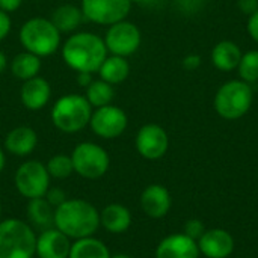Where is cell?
<instances>
[{"instance_id": "17", "label": "cell", "mask_w": 258, "mask_h": 258, "mask_svg": "<svg viewBox=\"0 0 258 258\" xmlns=\"http://www.w3.org/2000/svg\"><path fill=\"white\" fill-rule=\"evenodd\" d=\"M51 97V86L47 79L36 76L33 79L24 80L20 88L21 104L32 112L44 109Z\"/></svg>"}, {"instance_id": "23", "label": "cell", "mask_w": 258, "mask_h": 258, "mask_svg": "<svg viewBox=\"0 0 258 258\" xmlns=\"http://www.w3.org/2000/svg\"><path fill=\"white\" fill-rule=\"evenodd\" d=\"M27 218L33 227L41 228L42 231L48 230V228L54 227V207L44 197L29 200Z\"/></svg>"}, {"instance_id": "18", "label": "cell", "mask_w": 258, "mask_h": 258, "mask_svg": "<svg viewBox=\"0 0 258 258\" xmlns=\"http://www.w3.org/2000/svg\"><path fill=\"white\" fill-rule=\"evenodd\" d=\"M38 145V135L29 125H18L12 128L5 138V148L17 157H26L35 151Z\"/></svg>"}, {"instance_id": "27", "label": "cell", "mask_w": 258, "mask_h": 258, "mask_svg": "<svg viewBox=\"0 0 258 258\" xmlns=\"http://www.w3.org/2000/svg\"><path fill=\"white\" fill-rule=\"evenodd\" d=\"M240 80L252 85L258 82V50H249L242 54L237 67Z\"/></svg>"}, {"instance_id": "41", "label": "cell", "mask_w": 258, "mask_h": 258, "mask_svg": "<svg viewBox=\"0 0 258 258\" xmlns=\"http://www.w3.org/2000/svg\"><path fill=\"white\" fill-rule=\"evenodd\" d=\"M110 258H132L127 254H115V255H110Z\"/></svg>"}, {"instance_id": "15", "label": "cell", "mask_w": 258, "mask_h": 258, "mask_svg": "<svg viewBox=\"0 0 258 258\" xmlns=\"http://www.w3.org/2000/svg\"><path fill=\"white\" fill-rule=\"evenodd\" d=\"M156 258H200L198 242L184 233L169 234L159 242Z\"/></svg>"}, {"instance_id": "34", "label": "cell", "mask_w": 258, "mask_h": 258, "mask_svg": "<svg viewBox=\"0 0 258 258\" xmlns=\"http://www.w3.org/2000/svg\"><path fill=\"white\" fill-rule=\"evenodd\" d=\"M236 3H237L239 11L245 14L246 17L252 15L258 11V0H237Z\"/></svg>"}, {"instance_id": "7", "label": "cell", "mask_w": 258, "mask_h": 258, "mask_svg": "<svg viewBox=\"0 0 258 258\" xmlns=\"http://www.w3.org/2000/svg\"><path fill=\"white\" fill-rule=\"evenodd\" d=\"M74 172L86 180L101 178L110 165L107 151L95 142H80L71 153Z\"/></svg>"}, {"instance_id": "31", "label": "cell", "mask_w": 258, "mask_h": 258, "mask_svg": "<svg viewBox=\"0 0 258 258\" xmlns=\"http://www.w3.org/2000/svg\"><path fill=\"white\" fill-rule=\"evenodd\" d=\"M54 209L56 207H59L62 203H65L68 198H67V194L62 190V189H59V187H53V189H48L47 190V194H45V197H44Z\"/></svg>"}, {"instance_id": "3", "label": "cell", "mask_w": 258, "mask_h": 258, "mask_svg": "<svg viewBox=\"0 0 258 258\" xmlns=\"http://www.w3.org/2000/svg\"><path fill=\"white\" fill-rule=\"evenodd\" d=\"M18 39L26 51L33 53L41 59L54 54L62 45V33L53 21L45 17H32L26 20L20 27Z\"/></svg>"}, {"instance_id": "24", "label": "cell", "mask_w": 258, "mask_h": 258, "mask_svg": "<svg viewBox=\"0 0 258 258\" xmlns=\"http://www.w3.org/2000/svg\"><path fill=\"white\" fill-rule=\"evenodd\" d=\"M41 67H42L41 57H38L36 54L29 53L26 50H23L21 53L15 54L12 62H11V65H9L11 73L17 79H20L21 82L39 76Z\"/></svg>"}, {"instance_id": "8", "label": "cell", "mask_w": 258, "mask_h": 258, "mask_svg": "<svg viewBox=\"0 0 258 258\" xmlns=\"http://www.w3.org/2000/svg\"><path fill=\"white\" fill-rule=\"evenodd\" d=\"M50 174L39 160H27L21 163L14 177L18 194L27 200L42 198L50 189Z\"/></svg>"}, {"instance_id": "5", "label": "cell", "mask_w": 258, "mask_h": 258, "mask_svg": "<svg viewBox=\"0 0 258 258\" xmlns=\"http://www.w3.org/2000/svg\"><path fill=\"white\" fill-rule=\"evenodd\" d=\"M254 103L252 86L240 79L228 80L215 94L213 107L216 113L227 121H236L243 118Z\"/></svg>"}, {"instance_id": "4", "label": "cell", "mask_w": 258, "mask_h": 258, "mask_svg": "<svg viewBox=\"0 0 258 258\" xmlns=\"http://www.w3.org/2000/svg\"><path fill=\"white\" fill-rule=\"evenodd\" d=\"M92 110L94 109L85 95L65 94L54 101L50 116L53 125L59 132L65 135H74L89 125Z\"/></svg>"}, {"instance_id": "19", "label": "cell", "mask_w": 258, "mask_h": 258, "mask_svg": "<svg viewBox=\"0 0 258 258\" xmlns=\"http://www.w3.org/2000/svg\"><path fill=\"white\" fill-rule=\"evenodd\" d=\"M242 50L240 47L230 39H224L219 41L210 53V60L213 63V67L219 71L224 73H230L237 70L239 62L242 59Z\"/></svg>"}, {"instance_id": "6", "label": "cell", "mask_w": 258, "mask_h": 258, "mask_svg": "<svg viewBox=\"0 0 258 258\" xmlns=\"http://www.w3.org/2000/svg\"><path fill=\"white\" fill-rule=\"evenodd\" d=\"M36 236L21 219L0 221V258H35Z\"/></svg>"}, {"instance_id": "13", "label": "cell", "mask_w": 258, "mask_h": 258, "mask_svg": "<svg viewBox=\"0 0 258 258\" xmlns=\"http://www.w3.org/2000/svg\"><path fill=\"white\" fill-rule=\"evenodd\" d=\"M200 254L206 258H228L233 255L236 242L230 231L224 228L206 230L198 240Z\"/></svg>"}, {"instance_id": "28", "label": "cell", "mask_w": 258, "mask_h": 258, "mask_svg": "<svg viewBox=\"0 0 258 258\" xmlns=\"http://www.w3.org/2000/svg\"><path fill=\"white\" fill-rule=\"evenodd\" d=\"M45 168L50 177L57 178V180H65L74 172L71 156H67V154H54L53 157L48 159V162L45 163Z\"/></svg>"}, {"instance_id": "29", "label": "cell", "mask_w": 258, "mask_h": 258, "mask_svg": "<svg viewBox=\"0 0 258 258\" xmlns=\"http://www.w3.org/2000/svg\"><path fill=\"white\" fill-rule=\"evenodd\" d=\"M183 233H184L187 237H190V239H194L195 242H198V240L201 239V236L206 233V227H204L203 221H200V219H189V221H186V224H184Z\"/></svg>"}, {"instance_id": "20", "label": "cell", "mask_w": 258, "mask_h": 258, "mask_svg": "<svg viewBox=\"0 0 258 258\" xmlns=\"http://www.w3.org/2000/svg\"><path fill=\"white\" fill-rule=\"evenodd\" d=\"M132 225V213L130 210L118 203L106 206L100 212V227L112 234L125 233Z\"/></svg>"}, {"instance_id": "33", "label": "cell", "mask_w": 258, "mask_h": 258, "mask_svg": "<svg viewBox=\"0 0 258 258\" xmlns=\"http://www.w3.org/2000/svg\"><path fill=\"white\" fill-rule=\"evenodd\" d=\"M201 56L200 54H197V53H189L187 56H184L183 57V60H181V65H183V68L184 70H187V71H195V70H198L200 67H201Z\"/></svg>"}, {"instance_id": "9", "label": "cell", "mask_w": 258, "mask_h": 258, "mask_svg": "<svg viewBox=\"0 0 258 258\" xmlns=\"http://www.w3.org/2000/svg\"><path fill=\"white\" fill-rule=\"evenodd\" d=\"M103 39L109 54L128 57L139 50L142 44V33L135 23L125 18L109 26Z\"/></svg>"}, {"instance_id": "16", "label": "cell", "mask_w": 258, "mask_h": 258, "mask_svg": "<svg viewBox=\"0 0 258 258\" xmlns=\"http://www.w3.org/2000/svg\"><path fill=\"white\" fill-rule=\"evenodd\" d=\"M70 249H71V239L54 227L44 230L41 236L36 237L38 258H68Z\"/></svg>"}, {"instance_id": "38", "label": "cell", "mask_w": 258, "mask_h": 258, "mask_svg": "<svg viewBox=\"0 0 258 258\" xmlns=\"http://www.w3.org/2000/svg\"><path fill=\"white\" fill-rule=\"evenodd\" d=\"M92 80H94L92 73H77V85L80 88H85L86 89L92 83Z\"/></svg>"}, {"instance_id": "11", "label": "cell", "mask_w": 258, "mask_h": 258, "mask_svg": "<svg viewBox=\"0 0 258 258\" xmlns=\"http://www.w3.org/2000/svg\"><path fill=\"white\" fill-rule=\"evenodd\" d=\"M128 116L119 106L107 104L92 110L89 128L101 139H116L127 130Z\"/></svg>"}, {"instance_id": "37", "label": "cell", "mask_w": 258, "mask_h": 258, "mask_svg": "<svg viewBox=\"0 0 258 258\" xmlns=\"http://www.w3.org/2000/svg\"><path fill=\"white\" fill-rule=\"evenodd\" d=\"M166 0H132L133 5H138L145 9H159L165 5Z\"/></svg>"}, {"instance_id": "42", "label": "cell", "mask_w": 258, "mask_h": 258, "mask_svg": "<svg viewBox=\"0 0 258 258\" xmlns=\"http://www.w3.org/2000/svg\"><path fill=\"white\" fill-rule=\"evenodd\" d=\"M0 218H2V203H0Z\"/></svg>"}, {"instance_id": "36", "label": "cell", "mask_w": 258, "mask_h": 258, "mask_svg": "<svg viewBox=\"0 0 258 258\" xmlns=\"http://www.w3.org/2000/svg\"><path fill=\"white\" fill-rule=\"evenodd\" d=\"M21 3H23V0H0V9L11 15L20 9Z\"/></svg>"}, {"instance_id": "30", "label": "cell", "mask_w": 258, "mask_h": 258, "mask_svg": "<svg viewBox=\"0 0 258 258\" xmlns=\"http://www.w3.org/2000/svg\"><path fill=\"white\" fill-rule=\"evenodd\" d=\"M178 9L184 14H195L203 9L206 0H175Z\"/></svg>"}, {"instance_id": "32", "label": "cell", "mask_w": 258, "mask_h": 258, "mask_svg": "<svg viewBox=\"0 0 258 258\" xmlns=\"http://www.w3.org/2000/svg\"><path fill=\"white\" fill-rule=\"evenodd\" d=\"M12 29V21H11V15L6 14L5 11L0 9V42L5 41L9 35Z\"/></svg>"}, {"instance_id": "35", "label": "cell", "mask_w": 258, "mask_h": 258, "mask_svg": "<svg viewBox=\"0 0 258 258\" xmlns=\"http://www.w3.org/2000/svg\"><path fill=\"white\" fill-rule=\"evenodd\" d=\"M246 30H248L249 36L252 38V41H255L258 44V11L257 12H254L252 15L248 17Z\"/></svg>"}, {"instance_id": "26", "label": "cell", "mask_w": 258, "mask_h": 258, "mask_svg": "<svg viewBox=\"0 0 258 258\" xmlns=\"http://www.w3.org/2000/svg\"><path fill=\"white\" fill-rule=\"evenodd\" d=\"M85 97L88 103L92 106V109L103 107L107 104H112L115 98V89L110 83L101 80V79H94L92 83L85 89Z\"/></svg>"}, {"instance_id": "14", "label": "cell", "mask_w": 258, "mask_h": 258, "mask_svg": "<svg viewBox=\"0 0 258 258\" xmlns=\"http://www.w3.org/2000/svg\"><path fill=\"white\" fill-rule=\"evenodd\" d=\"M139 203L142 212L153 219L165 218L172 207V198L169 190L163 184H157V183L150 184L144 189Z\"/></svg>"}, {"instance_id": "10", "label": "cell", "mask_w": 258, "mask_h": 258, "mask_svg": "<svg viewBox=\"0 0 258 258\" xmlns=\"http://www.w3.org/2000/svg\"><path fill=\"white\" fill-rule=\"evenodd\" d=\"M132 0H82L80 9L86 21L112 26L127 18L132 11Z\"/></svg>"}, {"instance_id": "2", "label": "cell", "mask_w": 258, "mask_h": 258, "mask_svg": "<svg viewBox=\"0 0 258 258\" xmlns=\"http://www.w3.org/2000/svg\"><path fill=\"white\" fill-rule=\"evenodd\" d=\"M54 228L71 240L91 237L100 228V212L85 200H67L54 209Z\"/></svg>"}, {"instance_id": "39", "label": "cell", "mask_w": 258, "mask_h": 258, "mask_svg": "<svg viewBox=\"0 0 258 258\" xmlns=\"http://www.w3.org/2000/svg\"><path fill=\"white\" fill-rule=\"evenodd\" d=\"M8 68V57L6 54L0 50V74H3Z\"/></svg>"}, {"instance_id": "1", "label": "cell", "mask_w": 258, "mask_h": 258, "mask_svg": "<svg viewBox=\"0 0 258 258\" xmlns=\"http://www.w3.org/2000/svg\"><path fill=\"white\" fill-rule=\"evenodd\" d=\"M63 62L76 73H97L109 51L104 39L94 32L71 33L60 45Z\"/></svg>"}, {"instance_id": "21", "label": "cell", "mask_w": 258, "mask_h": 258, "mask_svg": "<svg viewBox=\"0 0 258 258\" xmlns=\"http://www.w3.org/2000/svg\"><path fill=\"white\" fill-rule=\"evenodd\" d=\"M50 20L53 21V24L57 27V30L60 33H70L71 35V33L77 32L80 24L85 21V17H83L80 6L65 3V5L57 6L53 11Z\"/></svg>"}, {"instance_id": "12", "label": "cell", "mask_w": 258, "mask_h": 258, "mask_svg": "<svg viewBox=\"0 0 258 258\" xmlns=\"http://www.w3.org/2000/svg\"><path fill=\"white\" fill-rule=\"evenodd\" d=\"M135 145L141 157L147 160H159L168 153L169 136L162 125L150 122L138 130Z\"/></svg>"}, {"instance_id": "40", "label": "cell", "mask_w": 258, "mask_h": 258, "mask_svg": "<svg viewBox=\"0 0 258 258\" xmlns=\"http://www.w3.org/2000/svg\"><path fill=\"white\" fill-rule=\"evenodd\" d=\"M5 165H6V157H5V153H3V150L0 148V172L5 169Z\"/></svg>"}, {"instance_id": "22", "label": "cell", "mask_w": 258, "mask_h": 258, "mask_svg": "<svg viewBox=\"0 0 258 258\" xmlns=\"http://www.w3.org/2000/svg\"><path fill=\"white\" fill-rule=\"evenodd\" d=\"M98 76L101 80L110 83L112 86L122 83L128 74H130V63L127 57L122 56H115V54H107V57L103 60V63L98 68Z\"/></svg>"}, {"instance_id": "25", "label": "cell", "mask_w": 258, "mask_h": 258, "mask_svg": "<svg viewBox=\"0 0 258 258\" xmlns=\"http://www.w3.org/2000/svg\"><path fill=\"white\" fill-rule=\"evenodd\" d=\"M68 258H110L109 248L94 236L74 240Z\"/></svg>"}]
</instances>
